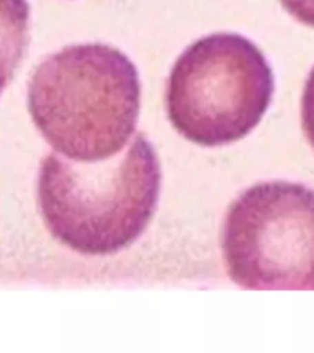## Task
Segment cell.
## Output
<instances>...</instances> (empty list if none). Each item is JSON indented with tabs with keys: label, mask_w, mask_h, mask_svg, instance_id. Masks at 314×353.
Returning <instances> with one entry per match:
<instances>
[{
	"label": "cell",
	"mask_w": 314,
	"mask_h": 353,
	"mask_svg": "<svg viewBox=\"0 0 314 353\" xmlns=\"http://www.w3.org/2000/svg\"><path fill=\"white\" fill-rule=\"evenodd\" d=\"M220 248L237 285L314 291V190L285 181L248 188L226 212Z\"/></svg>",
	"instance_id": "cell-4"
},
{
	"label": "cell",
	"mask_w": 314,
	"mask_h": 353,
	"mask_svg": "<svg viewBox=\"0 0 314 353\" xmlns=\"http://www.w3.org/2000/svg\"><path fill=\"white\" fill-rule=\"evenodd\" d=\"M28 107L46 142L66 159L109 160L136 129V66L107 44L66 46L33 72Z\"/></svg>",
	"instance_id": "cell-1"
},
{
	"label": "cell",
	"mask_w": 314,
	"mask_h": 353,
	"mask_svg": "<svg viewBox=\"0 0 314 353\" xmlns=\"http://www.w3.org/2000/svg\"><path fill=\"white\" fill-rule=\"evenodd\" d=\"M302 123L303 131L307 134V140L314 148V68L311 70L303 88L302 98Z\"/></svg>",
	"instance_id": "cell-6"
},
{
	"label": "cell",
	"mask_w": 314,
	"mask_h": 353,
	"mask_svg": "<svg viewBox=\"0 0 314 353\" xmlns=\"http://www.w3.org/2000/svg\"><path fill=\"white\" fill-rule=\"evenodd\" d=\"M280 2L296 21L314 28V0H280Z\"/></svg>",
	"instance_id": "cell-7"
},
{
	"label": "cell",
	"mask_w": 314,
	"mask_h": 353,
	"mask_svg": "<svg viewBox=\"0 0 314 353\" xmlns=\"http://www.w3.org/2000/svg\"><path fill=\"white\" fill-rule=\"evenodd\" d=\"M274 92L261 50L237 33L198 39L176 59L167 81V116L204 148L241 140L258 125Z\"/></svg>",
	"instance_id": "cell-3"
},
{
	"label": "cell",
	"mask_w": 314,
	"mask_h": 353,
	"mask_svg": "<svg viewBox=\"0 0 314 353\" xmlns=\"http://www.w3.org/2000/svg\"><path fill=\"white\" fill-rule=\"evenodd\" d=\"M26 0H0V92L11 81L28 43Z\"/></svg>",
	"instance_id": "cell-5"
},
{
	"label": "cell",
	"mask_w": 314,
	"mask_h": 353,
	"mask_svg": "<svg viewBox=\"0 0 314 353\" xmlns=\"http://www.w3.org/2000/svg\"><path fill=\"white\" fill-rule=\"evenodd\" d=\"M160 179L158 154L142 134L120 160L68 162L52 153L39 171V208L50 234L72 250L114 254L147 228Z\"/></svg>",
	"instance_id": "cell-2"
}]
</instances>
